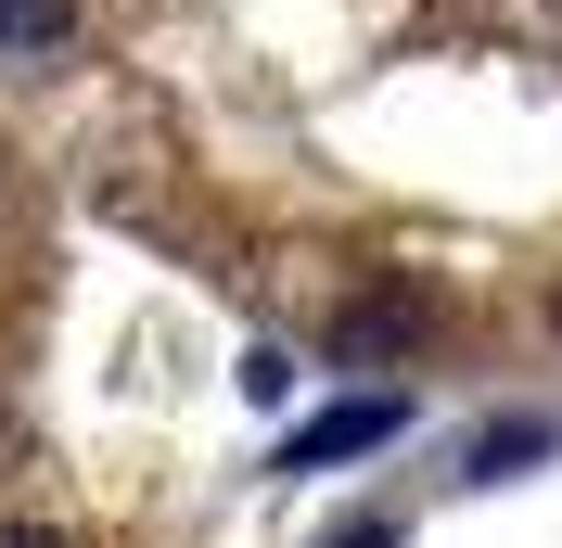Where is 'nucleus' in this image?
I'll list each match as a JSON object with an SVG mask.
<instances>
[{
  "label": "nucleus",
  "instance_id": "f257e3e1",
  "mask_svg": "<svg viewBox=\"0 0 562 548\" xmlns=\"http://www.w3.org/2000/svg\"><path fill=\"white\" fill-rule=\"evenodd\" d=\"M448 332V294L435 281H371V294H346V319H333V344H346L358 370H384V357H409V344Z\"/></svg>",
  "mask_w": 562,
  "mask_h": 548
},
{
  "label": "nucleus",
  "instance_id": "20e7f679",
  "mask_svg": "<svg viewBox=\"0 0 562 548\" xmlns=\"http://www.w3.org/2000/svg\"><path fill=\"white\" fill-rule=\"evenodd\" d=\"M65 38V0H0V52H52Z\"/></svg>",
  "mask_w": 562,
  "mask_h": 548
},
{
  "label": "nucleus",
  "instance_id": "39448f33",
  "mask_svg": "<svg viewBox=\"0 0 562 548\" xmlns=\"http://www.w3.org/2000/svg\"><path fill=\"white\" fill-rule=\"evenodd\" d=\"M231 383H244V409H281V396H294V357H281V344H244Z\"/></svg>",
  "mask_w": 562,
  "mask_h": 548
},
{
  "label": "nucleus",
  "instance_id": "0eeeda50",
  "mask_svg": "<svg viewBox=\"0 0 562 548\" xmlns=\"http://www.w3.org/2000/svg\"><path fill=\"white\" fill-rule=\"evenodd\" d=\"M0 548H65V536H52V523H0Z\"/></svg>",
  "mask_w": 562,
  "mask_h": 548
},
{
  "label": "nucleus",
  "instance_id": "7ed1b4c3",
  "mask_svg": "<svg viewBox=\"0 0 562 548\" xmlns=\"http://www.w3.org/2000/svg\"><path fill=\"white\" fill-rule=\"evenodd\" d=\"M525 459H550V421H498V434L473 446V484H512Z\"/></svg>",
  "mask_w": 562,
  "mask_h": 548
},
{
  "label": "nucleus",
  "instance_id": "f03ea898",
  "mask_svg": "<svg viewBox=\"0 0 562 548\" xmlns=\"http://www.w3.org/2000/svg\"><path fill=\"white\" fill-rule=\"evenodd\" d=\"M409 434V396H346V409H319L281 434V472H333V459H358V446H396Z\"/></svg>",
  "mask_w": 562,
  "mask_h": 548
},
{
  "label": "nucleus",
  "instance_id": "423d86ee",
  "mask_svg": "<svg viewBox=\"0 0 562 548\" xmlns=\"http://www.w3.org/2000/svg\"><path fill=\"white\" fill-rule=\"evenodd\" d=\"M319 548H396V523H333Z\"/></svg>",
  "mask_w": 562,
  "mask_h": 548
}]
</instances>
